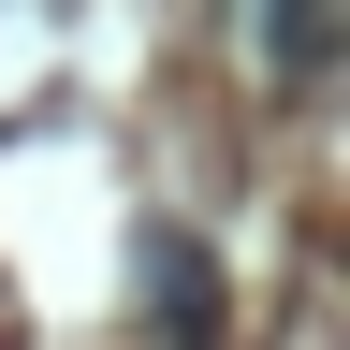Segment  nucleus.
Wrapping results in <instances>:
<instances>
[{
    "label": "nucleus",
    "mask_w": 350,
    "mask_h": 350,
    "mask_svg": "<svg viewBox=\"0 0 350 350\" xmlns=\"http://www.w3.org/2000/svg\"><path fill=\"white\" fill-rule=\"evenodd\" d=\"M161 321H175V350H204V262L161 234Z\"/></svg>",
    "instance_id": "f257e3e1"
}]
</instances>
